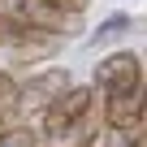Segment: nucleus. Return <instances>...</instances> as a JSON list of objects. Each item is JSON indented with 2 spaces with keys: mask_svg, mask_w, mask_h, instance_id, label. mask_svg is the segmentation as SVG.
<instances>
[{
  "mask_svg": "<svg viewBox=\"0 0 147 147\" xmlns=\"http://www.w3.org/2000/svg\"><path fill=\"white\" fill-rule=\"evenodd\" d=\"M0 48H5L18 65H30V61H48L56 48H61V35H48V30H35L9 13H0Z\"/></svg>",
  "mask_w": 147,
  "mask_h": 147,
  "instance_id": "1",
  "label": "nucleus"
},
{
  "mask_svg": "<svg viewBox=\"0 0 147 147\" xmlns=\"http://www.w3.org/2000/svg\"><path fill=\"white\" fill-rule=\"evenodd\" d=\"M95 91L104 100H117V95H138L147 91V74H143V61L134 52H113L95 65Z\"/></svg>",
  "mask_w": 147,
  "mask_h": 147,
  "instance_id": "2",
  "label": "nucleus"
},
{
  "mask_svg": "<svg viewBox=\"0 0 147 147\" xmlns=\"http://www.w3.org/2000/svg\"><path fill=\"white\" fill-rule=\"evenodd\" d=\"M74 87V78H69V69L65 65H52V69H43V74H35L30 82H22V100H18V113H48L65 91Z\"/></svg>",
  "mask_w": 147,
  "mask_h": 147,
  "instance_id": "3",
  "label": "nucleus"
},
{
  "mask_svg": "<svg viewBox=\"0 0 147 147\" xmlns=\"http://www.w3.org/2000/svg\"><path fill=\"white\" fill-rule=\"evenodd\" d=\"M100 108V100H95V87H69L48 113H43V138L48 134H61V130H69L74 121H82V117H91Z\"/></svg>",
  "mask_w": 147,
  "mask_h": 147,
  "instance_id": "4",
  "label": "nucleus"
},
{
  "mask_svg": "<svg viewBox=\"0 0 147 147\" xmlns=\"http://www.w3.org/2000/svg\"><path fill=\"white\" fill-rule=\"evenodd\" d=\"M0 13H9V18H18V22H26L35 30H48V35H69L65 30L69 13L52 9L48 0H0Z\"/></svg>",
  "mask_w": 147,
  "mask_h": 147,
  "instance_id": "5",
  "label": "nucleus"
},
{
  "mask_svg": "<svg viewBox=\"0 0 147 147\" xmlns=\"http://www.w3.org/2000/svg\"><path fill=\"white\" fill-rule=\"evenodd\" d=\"M143 121H147V91L104 100V125L108 130H138Z\"/></svg>",
  "mask_w": 147,
  "mask_h": 147,
  "instance_id": "6",
  "label": "nucleus"
},
{
  "mask_svg": "<svg viewBox=\"0 0 147 147\" xmlns=\"http://www.w3.org/2000/svg\"><path fill=\"white\" fill-rule=\"evenodd\" d=\"M130 30V18L125 13H113V18H104L91 35H87V48H104V43H113V39H121Z\"/></svg>",
  "mask_w": 147,
  "mask_h": 147,
  "instance_id": "7",
  "label": "nucleus"
},
{
  "mask_svg": "<svg viewBox=\"0 0 147 147\" xmlns=\"http://www.w3.org/2000/svg\"><path fill=\"white\" fill-rule=\"evenodd\" d=\"M18 100H22V87L13 82V74H9V69H0V117L18 113Z\"/></svg>",
  "mask_w": 147,
  "mask_h": 147,
  "instance_id": "8",
  "label": "nucleus"
},
{
  "mask_svg": "<svg viewBox=\"0 0 147 147\" xmlns=\"http://www.w3.org/2000/svg\"><path fill=\"white\" fill-rule=\"evenodd\" d=\"M0 147H39V138H35L30 125H13V130L0 134Z\"/></svg>",
  "mask_w": 147,
  "mask_h": 147,
  "instance_id": "9",
  "label": "nucleus"
},
{
  "mask_svg": "<svg viewBox=\"0 0 147 147\" xmlns=\"http://www.w3.org/2000/svg\"><path fill=\"white\" fill-rule=\"evenodd\" d=\"M147 143V134H138V130H113L108 134V147H143Z\"/></svg>",
  "mask_w": 147,
  "mask_h": 147,
  "instance_id": "10",
  "label": "nucleus"
},
{
  "mask_svg": "<svg viewBox=\"0 0 147 147\" xmlns=\"http://www.w3.org/2000/svg\"><path fill=\"white\" fill-rule=\"evenodd\" d=\"M52 9H61V13H69V18H78V13H87V5L91 0H48Z\"/></svg>",
  "mask_w": 147,
  "mask_h": 147,
  "instance_id": "11",
  "label": "nucleus"
},
{
  "mask_svg": "<svg viewBox=\"0 0 147 147\" xmlns=\"http://www.w3.org/2000/svg\"><path fill=\"white\" fill-rule=\"evenodd\" d=\"M0 121H5V117H0ZM0 134H5V125H0Z\"/></svg>",
  "mask_w": 147,
  "mask_h": 147,
  "instance_id": "12",
  "label": "nucleus"
},
{
  "mask_svg": "<svg viewBox=\"0 0 147 147\" xmlns=\"http://www.w3.org/2000/svg\"><path fill=\"white\" fill-rule=\"evenodd\" d=\"M143 147H147V143H143Z\"/></svg>",
  "mask_w": 147,
  "mask_h": 147,
  "instance_id": "13",
  "label": "nucleus"
}]
</instances>
